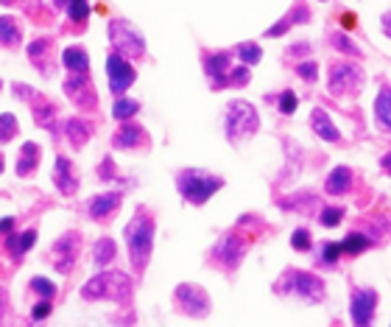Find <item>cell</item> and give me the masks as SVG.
I'll list each match as a JSON object with an SVG mask.
<instances>
[{"instance_id":"obj_1","label":"cell","mask_w":391,"mask_h":327,"mask_svg":"<svg viewBox=\"0 0 391 327\" xmlns=\"http://www.w3.org/2000/svg\"><path fill=\"white\" fill-rule=\"evenodd\" d=\"M126 246H129V260L135 266V272H143L149 266L151 258V246H154V221L146 210H137L135 218L126 224Z\"/></svg>"},{"instance_id":"obj_2","label":"cell","mask_w":391,"mask_h":327,"mask_svg":"<svg viewBox=\"0 0 391 327\" xmlns=\"http://www.w3.org/2000/svg\"><path fill=\"white\" fill-rule=\"evenodd\" d=\"M81 300H112V302H129L132 300V280L123 272H101L90 283L81 286Z\"/></svg>"},{"instance_id":"obj_3","label":"cell","mask_w":391,"mask_h":327,"mask_svg":"<svg viewBox=\"0 0 391 327\" xmlns=\"http://www.w3.org/2000/svg\"><path fill=\"white\" fill-rule=\"evenodd\" d=\"M226 137H229V143H243V140H249L257 129H260V118H257V109L252 106V104H246V101H229V106H226Z\"/></svg>"},{"instance_id":"obj_4","label":"cell","mask_w":391,"mask_h":327,"mask_svg":"<svg viewBox=\"0 0 391 327\" xmlns=\"http://www.w3.org/2000/svg\"><path fill=\"white\" fill-rule=\"evenodd\" d=\"M177 188L179 193L185 196V202L191 204H204L215 190L224 188V179L221 176H210L204 171H196V168H188L177 176Z\"/></svg>"},{"instance_id":"obj_5","label":"cell","mask_w":391,"mask_h":327,"mask_svg":"<svg viewBox=\"0 0 391 327\" xmlns=\"http://www.w3.org/2000/svg\"><path fill=\"white\" fill-rule=\"evenodd\" d=\"M109 42L115 45V50L121 56H129V59H140L146 53V39L129 20H112L109 22Z\"/></svg>"},{"instance_id":"obj_6","label":"cell","mask_w":391,"mask_h":327,"mask_svg":"<svg viewBox=\"0 0 391 327\" xmlns=\"http://www.w3.org/2000/svg\"><path fill=\"white\" fill-rule=\"evenodd\" d=\"M277 294H294V297H302L305 302H319L324 297V283L308 272H288L282 277V283L274 286Z\"/></svg>"},{"instance_id":"obj_7","label":"cell","mask_w":391,"mask_h":327,"mask_svg":"<svg viewBox=\"0 0 391 327\" xmlns=\"http://www.w3.org/2000/svg\"><path fill=\"white\" fill-rule=\"evenodd\" d=\"M243 255H246V241L238 235V232H226V235H221V241L212 246V263L218 266V269H226V272H235L238 266H240V260H243Z\"/></svg>"},{"instance_id":"obj_8","label":"cell","mask_w":391,"mask_h":327,"mask_svg":"<svg viewBox=\"0 0 391 327\" xmlns=\"http://www.w3.org/2000/svg\"><path fill=\"white\" fill-rule=\"evenodd\" d=\"M78 249H81V235L78 232H64L53 249H50V263L59 274H70L73 266H76V258H78Z\"/></svg>"},{"instance_id":"obj_9","label":"cell","mask_w":391,"mask_h":327,"mask_svg":"<svg viewBox=\"0 0 391 327\" xmlns=\"http://www.w3.org/2000/svg\"><path fill=\"white\" fill-rule=\"evenodd\" d=\"M174 297H177V308L193 319H204L210 314V297L198 286H179Z\"/></svg>"},{"instance_id":"obj_10","label":"cell","mask_w":391,"mask_h":327,"mask_svg":"<svg viewBox=\"0 0 391 327\" xmlns=\"http://www.w3.org/2000/svg\"><path fill=\"white\" fill-rule=\"evenodd\" d=\"M107 76H109V90L115 92V95H123L132 84H135V78H137V73H135V67L126 62V56H121V53H112L109 59H107Z\"/></svg>"},{"instance_id":"obj_11","label":"cell","mask_w":391,"mask_h":327,"mask_svg":"<svg viewBox=\"0 0 391 327\" xmlns=\"http://www.w3.org/2000/svg\"><path fill=\"white\" fill-rule=\"evenodd\" d=\"M62 90H64V95H67L73 104H78V106H84V109H92V106L98 104V95H95V90H92V81L87 78V73H76V76L64 78Z\"/></svg>"},{"instance_id":"obj_12","label":"cell","mask_w":391,"mask_h":327,"mask_svg":"<svg viewBox=\"0 0 391 327\" xmlns=\"http://www.w3.org/2000/svg\"><path fill=\"white\" fill-rule=\"evenodd\" d=\"M361 81H364V73H361V67H355V64H336L333 70H330V90H333V95H344V92H355L358 87H361Z\"/></svg>"},{"instance_id":"obj_13","label":"cell","mask_w":391,"mask_h":327,"mask_svg":"<svg viewBox=\"0 0 391 327\" xmlns=\"http://www.w3.org/2000/svg\"><path fill=\"white\" fill-rule=\"evenodd\" d=\"M121 202H123L121 190H115V193H101V196H92V199L87 202V216H90L92 221H107V218H112V216L118 213Z\"/></svg>"},{"instance_id":"obj_14","label":"cell","mask_w":391,"mask_h":327,"mask_svg":"<svg viewBox=\"0 0 391 327\" xmlns=\"http://www.w3.org/2000/svg\"><path fill=\"white\" fill-rule=\"evenodd\" d=\"M112 146H115V148H146V146H149V134H146L143 126L123 120V126H121V129L115 132V137H112Z\"/></svg>"},{"instance_id":"obj_15","label":"cell","mask_w":391,"mask_h":327,"mask_svg":"<svg viewBox=\"0 0 391 327\" xmlns=\"http://www.w3.org/2000/svg\"><path fill=\"white\" fill-rule=\"evenodd\" d=\"M375 305H378V294L372 288H358L352 294V319L355 325H369L375 316Z\"/></svg>"},{"instance_id":"obj_16","label":"cell","mask_w":391,"mask_h":327,"mask_svg":"<svg viewBox=\"0 0 391 327\" xmlns=\"http://www.w3.org/2000/svg\"><path fill=\"white\" fill-rule=\"evenodd\" d=\"M53 185L59 188V193H64V196H76V190H78V176H76V171H73L70 160H64V157H56V168H53Z\"/></svg>"},{"instance_id":"obj_17","label":"cell","mask_w":391,"mask_h":327,"mask_svg":"<svg viewBox=\"0 0 391 327\" xmlns=\"http://www.w3.org/2000/svg\"><path fill=\"white\" fill-rule=\"evenodd\" d=\"M62 129H64V137L70 140V146H73V148H81V146L92 137V132H95V129H92V123H90V120H84V118H67Z\"/></svg>"},{"instance_id":"obj_18","label":"cell","mask_w":391,"mask_h":327,"mask_svg":"<svg viewBox=\"0 0 391 327\" xmlns=\"http://www.w3.org/2000/svg\"><path fill=\"white\" fill-rule=\"evenodd\" d=\"M36 244V230H22V232H8L6 235V252L14 260H22V255Z\"/></svg>"},{"instance_id":"obj_19","label":"cell","mask_w":391,"mask_h":327,"mask_svg":"<svg viewBox=\"0 0 391 327\" xmlns=\"http://www.w3.org/2000/svg\"><path fill=\"white\" fill-rule=\"evenodd\" d=\"M50 48H53V42L50 39H34L31 45H28V59L36 64V70L39 73H53V64H50Z\"/></svg>"},{"instance_id":"obj_20","label":"cell","mask_w":391,"mask_h":327,"mask_svg":"<svg viewBox=\"0 0 391 327\" xmlns=\"http://www.w3.org/2000/svg\"><path fill=\"white\" fill-rule=\"evenodd\" d=\"M229 62H232V56H229V53H212V56H207V59H204V70H207V76L212 78V84H215V87H226Z\"/></svg>"},{"instance_id":"obj_21","label":"cell","mask_w":391,"mask_h":327,"mask_svg":"<svg viewBox=\"0 0 391 327\" xmlns=\"http://www.w3.org/2000/svg\"><path fill=\"white\" fill-rule=\"evenodd\" d=\"M31 109H34V120H36V126L48 129L50 134H59V132H56V109H53V104L42 101V98L36 95V98L31 101Z\"/></svg>"},{"instance_id":"obj_22","label":"cell","mask_w":391,"mask_h":327,"mask_svg":"<svg viewBox=\"0 0 391 327\" xmlns=\"http://www.w3.org/2000/svg\"><path fill=\"white\" fill-rule=\"evenodd\" d=\"M313 132L322 137V140H327V143H338L341 140V132L333 126V120L327 118V112H322V109H313Z\"/></svg>"},{"instance_id":"obj_23","label":"cell","mask_w":391,"mask_h":327,"mask_svg":"<svg viewBox=\"0 0 391 327\" xmlns=\"http://www.w3.org/2000/svg\"><path fill=\"white\" fill-rule=\"evenodd\" d=\"M39 165V146L36 143H25L20 157H17V176H31Z\"/></svg>"},{"instance_id":"obj_24","label":"cell","mask_w":391,"mask_h":327,"mask_svg":"<svg viewBox=\"0 0 391 327\" xmlns=\"http://www.w3.org/2000/svg\"><path fill=\"white\" fill-rule=\"evenodd\" d=\"M62 64L70 70V73H87L90 70V56H87V50L84 48H64V53H62Z\"/></svg>"},{"instance_id":"obj_25","label":"cell","mask_w":391,"mask_h":327,"mask_svg":"<svg viewBox=\"0 0 391 327\" xmlns=\"http://www.w3.org/2000/svg\"><path fill=\"white\" fill-rule=\"evenodd\" d=\"M327 193H333V196H341V193H347L350 188H352V171L350 168H344V165H338L330 176H327Z\"/></svg>"},{"instance_id":"obj_26","label":"cell","mask_w":391,"mask_h":327,"mask_svg":"<svg viewBox=\"0 0 391 327\" xmlns=\"http://www.w3.org/2000/svg\"><path fill=\"white\" fill-rule=\"evenodd\" d=\"M115 255H118V246H115L112 238H98V241H95V246H92V263H95L98 269L109 266V263L115 260Z\"/></svg>"},{"instance_id":"obj_27","label":"cell","mask_w":391,"mask_h":327,"mask_svg":"<svg viewBox=\"0 0 391 327\" xmlns=\"http://www.w3.org/2000/svg\"><path fill=\"white\" fill-rule=\"evenodd\" d=\"M22 42V31H20V25L11 20V17H0V45H6V48H17Z\"/></svg>"},{"instance_id":"obj_28","label":"cell","mask_w":391,"mask_h":327,"mask_svg":"<svg viewBox=\"0 0 391 327\" xmlns=\"http://www.w3.org/2000/svg\"><path fill=\"white\" fill-rule=\"evenodd\" d=\"M375 115H378V120L391 132V90L389 87H380V95H378V101H375Z\"/></svg>"},{"instance_id":"obj_29","label":"cell","mask_w":391,"mask_h":327,"mask_svg":"<svg viewBox=\"0 0 391 327\" xmlns=\"http://www.w3.org/2000/svg\"><path fill=\"white\" fill-rule=\"evenodd\" d=\"M137 112H140V104H137L135 98H118L115 106H112V118L121 120V123L129 120V118H135Z\"/></svg>"},{"instance_id":"obj_30","label":"cell","mask_w":391,"mask_h":327,"mask_svg":"<svg viewBox=\"0 0 391 327\" xmlns=\"http://www.w3.org/2000/svg\"><path fill=\"white\" fill-rule=\"evenodd\" d=\"M235 53H238V59H240L243 64H257L260 56H263L260 45H254V42H240V45L235 48Z\"/></svg>"},{"instance_id":"obj_31","label":"cell","mask_w":391,"mask_h":327,"mask_svg":"<svg viewBox=\"0 0 391 327\" xmlns=\"http://www.w3.org/2000/svg\"><path fill=\"white\" fill-rule=\"evenodd\" d=\"M14 134H17V118L11 112H3L0 115V143L14 140Z\"/></svg>"},{"instance_id":"obj_32","label":"cell","mask_w":391,"mask_h":327,"mask_svg":"<svg viewBox=\"0 0 391 327\" xmlns=\"http://www.w3.org/2000/svg\"><path fill=\"white\" fill-rule=\"evenodd\" d=\"M31 291L39 294L42 300H53L56 297V286L50 280H45V277H31Z\"/></svg>"},{"instance_id":"obj_33","label":"cell","mask_w":391,"mask_h":327,"mask_svg":"<svg viewBox=\"0 0 391 327\" xmlns=\"http://www.w3.org/2000/svg\"><path fill=\"white\" fill-rule=\"evenodd\" d=\"M341 246H344V255H361V252L369 246V241H366V235H358V232H352V235H350V238H347Z\"/></svg>"},{"instance_id":"obj_34","label":"cell","mask_w":391,"mask_h":327,"mask_svg":"<svg viewBox=\"0 0 391 327\" xmlns=\"http://www.w3.org/2000/svg\"><path fill=\"white\" fill-rule=\"evenodd\" d=\"M67 17H70L73 22H84V20L90 17V3H87V0H73V3L67 6Z\"/></svg>"},{"instance_id":"obj_35","label":"cell","mask_w":391,"mask_h":327,"mask_svg":"<svg viewBox=\"0 0 391 327\" xmlns=\"http://www.w3.org/2000/svg\"><path fill=\"white\" fill-rule=\"evenodd\" d=\"M226 84H232V87H246V84H249V67L243 64V67L229 70V73H226Z\"/></svg>"},{"instance_id":"obj_36","label":"cell","mask_w":391,"mask_h":327,"mask_svg":"<svg viewBox=\"0 0 391 327\" xmlns=\"http://www.w3.org/2000/svg\"><path fill=\"white\" fill-rule=\"evenodd\" d=\"M322 224L324 227H336V224H341V218H344V210H338V207H327V210H322Z\"/></svg>"},{"instance_id":"obj_37","label":"cell","mask_w":391,"mask_h":327,"mask_svg":"<svg viewBox=\"0 0 391 327\" xmlns=\"http://www.w3.org/2000/svg\"><path fill=\"white\" fill-rule=\"evenodd\" d=\"M50 311H53L50 300H39V302L31 308V319H34V322H42V319H48V316H50Z\"/></svg>"},{"instance_id":"obj_38","label":"cell","mask_w":391,"mask_h":327,"mask_svg":"<svg viewBox=\"0 0 391 327\" xmlns=\"http://www.w3.org/2000/svg\"><path fill=\"white\" fill-rule=\"evenodd\" d=\"M280 112H282V115H294V112H296V95H294L291 90H285V92L280 95Z\"/></svg>"},{"instance_id":"obj_39","label":"cell","mask_w":391,"mask_h":327,"mask_svg":"<svg viewBox=\"0 0 391 327\" xmlns=\"http://www.w3.org/2000/svg\"><path fill=\"white\" fill-rule=\"evenodd\" d=\"M291 246L299 249V252H308L310 249V232L308 230H296L294 238H291Z\"/></svg>"},{"instance_id":"obj_40","label":"cell","mask_w":391,"mask_h":327,"mask_svg":"<svg viewBox=\"0 0 391 327\" xmlns=\"http://www.w3.org/2000/svg\"><path fill=\"white\" fill-rule=\"evenodd\" d=\"M341 255H344V246H341V244H324V252H322L324 263H330V266H333Z\"/></svg>"},{"instance_id":"obj_41","label":"cell","mask_w":391,"mask_h":327,"mask_svg":"<svg viewBox=\"0 0 391 327\" xmlns=\"http://www.w3.org/2000/svg\"><path fill=\"white\" fill-rule=\"evenodd\" d=\"M296 73H299L305 81H316V76H319V70H316V62H299Z\"/></svg>"},{"instance_id":"obj_42","label":"cell","mask_w":391,"mask_h":327,"mask_svg":"<svg viewBox=\"0 0 391 327\" xmlns=\"http://www.w3.org/2000/svg\"><path fill=\"white\" fill-rule=\"evenodd\" d=\"M291 25H294V20H291V17H285V20H280L277 25H271V28L266 31V36H282V34H285Z\"/></svg>"},{"instance_id":"obj_43","label":"cell","mask_w":391,"mask_h":327,"mask_svg":"<svg viewBox=\"0 0 391 327\" xmlns=\"http://www.w3.org/2000/svg\"><path fill=\"white\" fill-rule=\"evenodd\" d=\"M333 42H336V48H338V50H347L350 56H358V48H355V45H352V42H350L347 36L336 34V36H333Z\"/></svg>"},{"instance_id":"obj_44","label":"cell","mask_w":391,"mask_h":327,"mask_svg":"<svg viewBox=\"0 0 391 327\" xmlns=\"http://www.w3.org/2000/svg\"><path fill=\"white\" fill-rule=\"evenodd\" d=\"M11 90H14V95H17V98H31V101L36 98V92H34L28 84H14Z\"/></svg>"},{"instance_id":"obj_45","label":"cell","mask_w":391,"mask_h":327,"mask_svg":"<svg viewBox=\"0 0 391 327\" xmlns=\"http://www.w3.org/2000/svg\"><path fill=\"white\" fill-rule=\"evenodd\" d=\"M14 232V218H0V235Z\"/></svg>"},{"instance_id":"obj_46","label":"cell","mask_w":391,"mask_h":327,"mask_svg":"<svg viewBox=\"0 0 391 327\" xmlns=\"http://www.w3.org/2000/svg\"><path fill=\"white\" fill-rule=\"evenodd\" d=\"M383 28H386V34L391 36V11L389 14H383Z\"/></svg>"},{"instance_id":"obj_47","label":"cell","mask_w":391,"mask_h":327,"mask_svg":"<svg viewBox=\"0 0 391 327\" xmlns=\"http://www.w3.org/2000/svg\"><path fill=\"white\" fill-rule=\"evenodd\" d=\"M341 22H344L347 28H352V25H355V17H352V14H347V17H341Z\"/></svg>"},{"instance_id":"obj_48","label":"cell","mask_w":391,"mask_h":327,"mask_svg":"<svg viewBox=\"0 0 391 327\" xmlns=\"http://www.w3.org/2000/svg\"><path fill=\"white\" fill-rule=\"evenodd\" d=\"M6 316V297H3V291H0V319Z\"/></svg>"},{"instance_id":"obj_49","label":"cell","mask_w":391,"mask_h":327,"mask_svg":"<svg viewBox=\"0 0 391 327\" xmlns=\"http://www.w3.org/2000/svg\"><path fill=\"white\" fill-rule=\"evenodd\" d=\"M383 171H386V174H391V154H389V157H383Z\"/></svg>"},{"instance_id":"obj_50","label":"cell","mask_w":391,"mask_h":327,"mask_svg":"<svg viewBox=\"0 0 391 327\" xmlns=\"http://www.w3.org/2000/svg\"><path fill=\"white\" fill-rule=\"evenodd\" d=\"M56 3H59V6H62V8H67V6H70V3H73V0H56Z\"/></svg>"},{"instance_id":"obj_51","label":"cell","mask_w":391,"mask_h":327,"mask_svg":"<svg viewBox=\"0 0 391 327\" xmlns=\"http://www.w3.org/2000/svg\"><path fill=\"white\" fill-rule=\"evenodd\" d=\"M0 3H3V6H14L17 0H0Z\"/></svg>"},{"instance_id":"obj_52","label":"cell","mask_w":391,"mask_h":327,"mask_svg":"<svg viewBox=\"0 0 391 327\" xmlns=\"http://www.w3.org/2000/svg\"><path fill=\"white\" fill-rule=\"evenodd\" d=\"M3 165H6V162H3V154H0V174H3Z\"/></svg>"},{"instance_id":"obj_53","label":"cell","mask_w":391,"mask_h":327,"mask_svg":"<svg viewBox=\"0 0 391 327\" xmlns=\"http://www.w3.org/2000/svg\"><path fill=\"white\" fill-rule=\"evenodd\" d=\"M0 87H3V84H0Z\"/></svg>"}]
</instances>
